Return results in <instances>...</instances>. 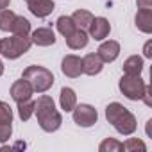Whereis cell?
<instances>
[{
	"label": "cell",
	"instance_id": "obj_21",
	"mask_svg": "<svg viewBox=\"0 0 152 152\" xmlns=\"http://www.w3.org/2000/svg\"><path fill=\"white\" fill-rule=\"evenodd\" d=\"M99 150L100 152H122L124 150V145H122V141H118L115 138H106L99 145Z\"/></svg>",
	"mask_w": 152,
	"mask_h": 152
},
{
	"label": "cell",
	"instance_id": "obj_1",
	"mask_svg": "<svg viewBox=\"0 0 152 152\" xmlns=\"http://www.w3.org/2000/svg\"><path fill=\"white\" fill-rule=\"evenodd\" d=\"M34 115L38 118V125L45 132H56L63 124L61 113L56 109V104L48 95H41L34 102Z\"/></svg>",
	"mask_w": 152,
	"mask_h": 152
},
{
	"label": "cell",
	"instance_id": "obj_31",
	"mask_svg": "<svg viewBox=\"0 0 152 152\" xmlns=\"http://www.w3.org/2000/svg\"><path fill=\"white\" fill-rule=\"evenodd\" d=\"M2 75H4V63L0 61V77H2Z\"/></svg>",
	"mask_w": 152,
	"mask_h": 152
},
{
	"label": "cell",
	"instance_id": "obj_13",
	"mask_svg": "<svg viewBox=\"0 0 152 152\" xmlns=\"http://www.w3.org/2000/svg\"><path fill=\"white\" fill-rule=\"evenodd\" d=\"M102 68H104V61L99 57V54L95 52H91V54H86L84 57H83V73H86V75H99L100 72H102Z\"/></svg>",
	"mask_w": 152,
	"mask_h": 152
},
{
	"label": "cell",
	"instance_id": "obj_26",
	"mask_svg": "<svg viewBox=\"0 0 152 152\" xmlns=\"http://www.w3.org/2000/svg\"><path fill=\"white\" fill-rule=\"evenodd\" d=\"M13 134V125L11 122H2L0 124V143H6Z\"/></svg>",
	"mask_w": 152,
	"mask_h": 152
},
{
	"label": "cell",
	"instance_id": "obj_27",
	"mask_svg": "<svg viewBox=\"0 0 152 152\" xmlns=\"http://www.w3.org/2000/svg\"><path fill=\"white\" fill-rule=\"evenodd\" d=\"M150 95H152V90H150V86L147 84V90H145V93H143V97H141V100L150 107L152 106V99H150Z\"/></svg>",
	"mask_w": 152,
	"mask_h": 152
},
{
	"label": "cell",
	"instance_id": "obj_9",
	"mask_svg": "<svg viewBox=\"0 0 152 152\" xmlns=\"http://www.w3.org/2000/svg\"><path fill=\"white\" fill-rule=\"evenodd\" d=\"M32 93H34V90H32V86H31L25 79L15 81V83L11 84V99H13L16 104L25 102V100H31Z\"/></svg>",
	"mask_w": 152,
	"mask_h": 152
},
{
	"label": "cell",
	"instance_id": "obj_3",
	"mask_svg": "<svg viewBox=\"0 0 152 152\" xmlns=\"http://www.w3.org/2000/svg\"><path fill=\"white\" fill-rule=\"evenodd\" d=\"M22 79H25L32 90L36 93H45L48 91L52 86H54V73L45 68V66H39V64H31L23 70V75H22Z\"/></svg>",
	"mask_w": 152,
	"mask_h": 152
},
{
	"label": "cell",
	"instance_id": "obj_11",
	"mask_svg": "<svg viewBox=\"0 0 152 152\" xmlns=\"http://www.w3.org/2000/svg\"><path fill=\"white\" fill-rule=\"evenodd\" d=\"M27 7L36 18H47L48 15H52L56 4L52 0H27Z\"/></svg>",
	"mask_w": 152,
	"mask_h": 152
},
{
	"label": "cell",
	"instance_id": "obj_2",
	"mask_svg": "<svg viewBox=\"0 0 152 152\" xmlns=\"http://www.w3.org/2000/svg\"><path fill=\"white\" fill-rule=\"evenodd\" d=\"M106 120L116 129V132H120L122 136H131L134 134L136 127H138V122H136V116L127 109L124 107L120 102H111L107 104L106 107Z\"/></svg>",
	"mask_w": 152,
	"mask_h": 152
},
{
	"label": "cell",
	"instance_id": "obj_28",
	"mask_svg": "<svg viewBox=\"0 0 152 152\" xmlns=\"http://www.w3.org/2000/svg\"><path fill=\"white\" fill-rule=\"evenodd\" d=\"M138 9H152V0H136Z\"/></svg>",
	"mask_w": 152,
	"mask_h": 152
},
{
	"label": "cell",
	"instance_id": "obj_17",
	"mask_svg": "<svg viewBox=\"0 0 152 152\" xmlns=\"http://www.w3.org/2000/svg\"><path fill=\"white\" fill-rule=\"evenodd\" d=\"M93 18H95V16H93L88 9H77V11L72 15V20H73L75 27L81 29V31H88L90 25H91V22H93Z\"/></svg>",
	"mask_w": 152,
	"mask_h": 152
},
{
	"label": "cell",
	"instance_id": "obj_15",
	"mask_svg": "<svg viewBox=\"0 0 152 152\" xmlns=\"http://www.w3.org/2000/svg\"><path fill=\"white\" fill-rule=\"evenodd\" d=\"M134 23L138 31L150 34L152 32V9H138L134 16Z\"/></svg>",
	"mask_w": 152,
	"mask_h": 152
},
{
	"label": "cell",
	"instance_id": "obj_12",
	"mask_svg": "<svg viewBox=\"0 0 152 152\" xmlns=\"http://www.w3.org/2000/svg\"><path fill=\"white\" fill-rule=\"evenodd\" d=\"M31 41L38 47H50L56 43V32L50 27H39L31 32Z\"/></svg>",
	"mask_w": 152,
	"mask_h": 152
},
{
	"label": "cell",
	"instance_id": "obj_8",
	"mask_svg": "<svg viewBox=\"0 0 152 152\" xmlns=\"http://www.w3.org/2000/svg\"><path fill=\"white\" fill-rule=\"evenodd\" d=\"M88 32H90V38H93L95 41H102V39H106V38L109 36V32H111V23H109L107 18L97 16V18H93V22H91Z\"/></svg>",
	"mask_w": 152,
	"mask_h": 152
},
{
	"label": "cell",
	"instance_id": "obj_5",
	"mask_svg": "<svg viewBox=\"0 0 152 152\" xmlns=\"http://www.w3.org/2000/svg\"><path fill=\"white\" fill-rule=\"evenodd\" d=\"M118 88L122 91V95L129 100H141L145 90H147V83L140 77V75H125L120 79Z\"/></svg>",
	"mask_w": 152,
	"mask_h": 152
},
{
	"label": "cell",
	"instance_id": "obj_24",
	"mask_svg": "<svg viewBox=\"0 0 152 152\" xmlns=\"http://www.w3.org/2000/svg\"><path fill=\"white\" fill-rule=\"evenodd\" d=\"M124 150H127V152H136V150H147V145L140 140V138H129V140H125L124 143Z\"/></svg>",
	"mask_w": 152,
	"mask_h": 152
},
{
	"label": "cell",
	"instance_id": "obj_6",
	"mask_svg": "<svg viewBox=\"0 0 152 152\" xmlns=\"http://www.w3.org/2000/svg\"><path fill=\"white\" fill-rule=\"evenodd\" d=\"M72 115H73V122L79 127H84V129L93 127L97 124V120H99L97 109L93 106H90V104H77L73 107Z\"/></svg>",
	"mask_w": 152,
	"mask_h": 152
},
{
	"label": "cell",
	"instance_id": "obj_14",
	"mask_svg": "<svg viewBox=\"0 0 152 152\" xmlns=\"http://www.w3.org/2000/svg\"><path fill=\"white\" fill-rule=\"evenodd\" d=\"M66 45L72 48V50H81V48H86L88 41H90V36L86 31H81V29H75L70 36L64 38Z\"/></svg>",
	"mask_w": 152,
	"mask_h": 152
},
{
	"label": "cell",
	"instance_id": "obj_19",
	"mask_svg": "<svg viewBox=\"0 0 152 152\" xmlns=\"http://www.w3.org/2000/svg\"><path fill=\"white\" fill-rule=\"evenodd\" d=\"M9 31H11L13 34H16V36H29V34H31V22H29L27 18L16 15V18L13 20Z\"/></svg>",
	"mask_w": 152,
	"mask_h": 152
},
{
	"label": "cell",
	"instance_id": "obj_16",
	"mask_svg": "<svg viewBox=\"0 0 152 152\" xmlns=\"http://www.w3.org/2000/svg\"><path fill=\"white\" fill-rule=\"evenodd\" d=\"M59 104H61V109L66 111V113H72L73 107L77 106V95L75 91L68 86L61 88V93H59Z\"/></svg>",
	"mask_w": 152,
	"mask_h": 152
},
{
	"label": "cell",
	"instance_id": "obj_10",
	"mask_svg": "<svg viewBox=\"0 0 152 152\" xmlns=\"http://www.w3.org/2000/svg\"><path fill=\"white\" fill-rule=\"evenodd\" d=\"M99 57L104 61V63H113L118 56H120V43L115 41V39H107V41H102L99 50H97Z\"/></svg>",
	"mask_w": 152,
	"mask_h": 152
},
{
	"label": "cell",
	"instance_id": "obj_20",
	"mask_svg": "<svg viewBox=\"0 0 152 152\" xmlns=\"http://www.w3.org/2000/svg\"><path fill=\"white\" fill-rule=\"evenodd\" d=\"M56 27H57V31L66 38V36H70L75 29V23H73V20H72V16H59L57 18V22H56Z\"/></svg>",
	"mask_w": 152,
	"mask_h": 152
},
{
	"label": "cell",
	"instance_id": "obj_30",
	"mask_svg": "<svg viewBox=\"0 0 152 152\" xmlns=\"http://www.w3.org/2000/svg\"><path fill=\"white\" fill-rule=\"evenodd\" d=\"M9 4H11V0H0V11H2V9H7Z\"/></svg>",
	"mask_w": 152,
	"mask_h": 152
},
{
	"label": "cell",
	"instance_id": "obj_18",
	"mask_svg": "<svg viewBox=\"0 0 152 152\" xmlns=\"http://www.w3.org/2000/svg\"><path fill=\"white\" fill-rule=\"evenodd\" d=\"M124 73L125 75H140L143 72V57L140 56H131L124 61Z\"/></svg>",
	"mask_w": 152,
	"mask_h": 152
},
{
	"label": "cell",
	"instance_id": "obj_22",
	"mask_svg": "<svg viewBox=\"0 0 152 152\" xmlns=\"http://www.w3.org/2000/svg\"><path fill=\"white\" fill-rule=\"evenodd\" d=\"M18 116L22 122H27L32 115H34V102L32 100H25V102H20L18 104Z\"/></svg>",
	"mask_w": 152,
	"mask_h": 152
},
{
	"label": "cell",
	"instance_id": "obj_4",
	"mask_svg": "<svg viewBox=\"0 0 152 152\" xmlns=\"http://www.w3.org/2000/svg\"><path fill=\"white\" fill-rule=\"evenodd\" d=\"M32 41L31 36H9L0 39V54H2L6 59H18L20 56H23L25 52H29Z\"/></svg>",
	"mask_w": 152,
	"mask_h": 152
},
{
	"label": "cell",
	"instance_id": "obj_25",
	"mask_svg": "<svg viewBox=\"0 0 152 152\" xmlns=\"http://www.w3.org/2000/svg\"><path fill=\"white\" fill-rule=\"evenodd\" d=\"M2 122H11L13 124V109L7 102L0 100V124Z\"/></svg>",
	"mask_w": 152,
	"mask_h": 152
},
{
	"label": "cell",
	"instance_id": "obj_23",
	"mask_svg": "<svg viewBox=\"0 0 152 152\" xmlns=\"http://www.w3.org/2000/svg\"><path fill=\"white\" fill-rule=\"evenodd\" d=\"M16 18V15L9 9H2L0 11V31H4V32H9L11 29V23L13 20Z\"/></svg>",
	"mask_w": 152,
	"mask_h": 152
},
{
	"label": "cell",
	"instance_id": "obj_7",
	"mask_svg": "<svg viewBox=\"0 0 152 152\" xmlns=\"http://www.w3.org/2000/svg\"><path fill=\"white\" fill-rule=\"evenodd\" d=\"M61 72L70 79H77L83 73V57L75 56V54H68L63 57L61 61Z\"/></svg>",
	"mask_w": 152,
	"mask_h": 152
},
{
	"label": "cell",
	"instance_id": "obj_29",
	"mask_svg": "<svg viewBox=\"0 0 152 152\" xmlns=\"http://www.w3.org/2000/svg\"><path fill=\"white\" fill-rule=\"evenodd\" d=\"M150 47H152V41H147V43H145V47H143V56H145V57H148V59L152 57V52H150Z\"/></svg>",
	"mask_w": 152,
	"mask_h": 152
},
{
	"label": "cell",
	"instance_id": "obj_32",
	"mask_svg": "<svg viewBox=\"0 0 152 152\" xmlns=\"http://www.w3.org/2000/svg\"><path fill=\"white\" fill-rule=\"evenodd\" d=\"M25 2H27V0H25Z\"/></svg>",
	"mask_w": 152,
	"mask_h": 152
}]
</instances>
